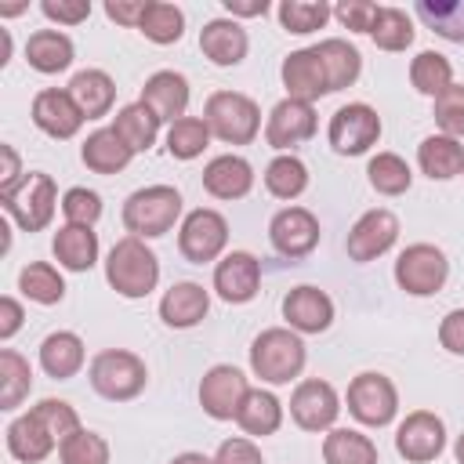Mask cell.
Instances as JSON below:
<instances>
[{
  "label": "cell",
  "mask_w": 464,
  "mask_h": 464,
  "mask_svg": "<svg viewBox=\"0 0 464 464\" xmlns=\"http://www.w3.org/2000/svg\"><path fill=\"white\" fill-rule=\"evenodd\" d=\"M105 279L120 297H145L160 283V261L138 236H123L112 243L105 261Z\"/></svg>",
  "instance_id": "6da1fadb"
},
{
  "label": "cell",
  "mask_w": 464,
  "mask_h": 464,
  "mask_svg": "<svg viewBox=\"0 0 464 464\" xmlns=\"http://www.w3.org/2000/svg\"><path fill=\"white\" fill-rule=\"evenodd\" d=\"M304 341L290 326L261 330L250 344V370L268 384H290L304 370Z\"/></svg>",
  "instance_id": "7a4b0ae2"
},
{
  "label": "cell",
  "mask_w": 464,
  "mask_h": 464,
  "mask_svg": "<svg viewBox=\"0 0 464 464\" xmlns=\"http://www.w3.org/2000/svg\"><path fill=\"white\" fill-rule=\"evenodd\" d=\"M181 214V192L174 185H145L127 196L123 203V225L138 239H156L174 228Z\"/></svg>",
  "instance_id": "3957f363"
},
{
  "label": "cell",
  "mask_w": 464,
  "mask_h": 464,
  "mask_svg": "<svg viewBox=\"0 0 464 464\" xmlns=\"http://www.w3.org/2000/svg\"><path fill=\"white\" fill-rule=\"evenodd\" d=\"M203 123L225 145H250L261 130V109L239 91H214L203 105Z\"/></svg>",
  "instance_id": "277c9868"
},
{
  "label": "cell",
  "mask_w": 464,
  "mask_h": 464,
  "mask_svg": "<svg viewBox=\"0 0 464 464\" xmlns=\"http://www.w3.org/2000/svg\"><path fill=\"white\" fill-rule=\"evenodd\" d=\"M145 381H149L145 362L127 348H105L91 359V388L102 399L127 402L145 388Z\"/></svg>",
  "instance_id": "5b68a950"
},
{
  "label": "cell",
  "mask_w": 464,
  "mask_h": 464,
  "mask_svg": "<svg viewBox=\"0 0 464 464\" xmlns=\"http://www.w3.org/2000/svg\"><path fill=\"white\" fill-rule=\"evenodd\" d=\"M4 210L18 221L22 232H40L51 225L54 218V207H58V188H54V178L44 174V170H29L22 178V185L7 196H0Z\"/></svg>",
  "instance_id": "8992f818"
},
{
  "label": "cell",
  "mask_w": 464,
  "mask_h": 464,
  "mask_svg": "<svg viewBox=\"0 0 464 464\" xmlns=\"http://www.w3.org/2000/svg\"><path fill=\"white\" fill-rule=\"evenodd\" d=\"M450 261L435 243H413L395 261V283L413 297H431L446 286Z\"/></svg>",
  "instance_id": "52a82bcc"
},
{
  "label": "cell",
  "mask_w": 464,
  "mask_h": 464,
  "mask_svg": "<svg viewBox=\"0 0 464 464\" xmlns=\"http://www.w3.org/2000/svg\"><path fill=\"white\" fill-rule=\"evenodd\" d=\"M348 413L366 428H384L399 413V392L384 373H359L348 384Z\"/></svg>",
  "instance_id": "ba28073f"
},
{
  "label": "cell",
  "mask_w": 464,
  "mask_h": 464,
  "mask_svg": "<svg viewBox=\"0 0 464 464\" xmlns=\"http://www.w3.org/2000/svg\"><path fill=\"white\" fill-rule=\"evenodd\" d=\"M228 243V221L225 214L210 210V207H196L185 214L181 228H178V250L185 261L192 265H207L214 261Z\"/></svg>",
  "instance_id": "9c48e42d"
},
{
  "label": "cell",
  "mask_w": 464,
  "mask_h": 464,
  "mask_svg": "<svg viewBox=\"0 0 464 464\" xmlns=\"http://www.w3.org/2000/svg\"><path fill=\"white\" fill-rule=\"evenodd\" d=\"M326 138H330L334 152H341V156H362L381 138V116L366 102H348V105H341L330 116Z\"/></svg>",
  "instance_id": "30bf717a"
},
{
  "label": "cell",
  "mask_w": 464,
  "mask_h": 464,
  "mask_svg": "<svg viewBox=\"0 0 464 464\" xmlns=\"http://www.w3.org/2000/svg\"><path fill=\"white\" fill-rule=\"evenodd\" d=\"M246 392H250V384H246L243 370H236L228 362H218L199 381V406L214 420H236Z\"/></svg>",
  "instance_id": "8fae6325"
},
{
  "label": "cell",
  "mask_w": 464,
  "mask_h": 464,
  "mask_svg": "<svg viewBox=\"0 0 464 464\" xmlns=\"http://www.w3.org/2000/svg\"><path fill=\"white\" fill-rule=\"evenodd\" d=\"M399 239V218L388 210V207H373L366 210L352 228H348V239H344V250L352 261L366 265L381 254H388Z\"/></svg>",
  "instance_id": "7c38bea8"
},
{
  "label": "cell",
  "mask_w": 464,
  "mask_h": 464,
  "mask_svg": "<svg viewBox=\"0 0 464 464\" xmlns=\"http://www.w3.org/2000/svg\"><path fill=\"white\" fill-rule=\"evenodd\" d=\"M337 413H341V399H337V392H334L330 381L308 377L290 395V417L304 431H330L334 420H337Z\"/></svg>",
  "instance_id": "4fadbf2b"
},
{
  "label": "cell",
  "mask_w": 464,
  "mask_h": 464,
  "mask_svg": "<svg viewBox=\"0 0 464 464\" xmlns=\"http://www.w3.org/2000/svg\"><path fill=\"white\" fill-rule=\"evenodd\" d=\"M395 450L410 464H428L446 450V424L431 410H413L395 431Z\"/></svg>",
  "instance_id": "5bb4252c"
},
{
  "label": "cell",
  "mask_w": 464,
  "mask_h": 464,
  "mask_svg": "<svg viewBox=\"0 0 464 464\" xmlns=\"http://www.w3.org/2000/svg\"><path fill=\"white\" fill-rule=\"evenodd\" d=\"M268 239H272V246H276L283 257H290V261L308 257V254L315 250V243H319V221H315V214L304 210V207H283V210L272 218V225H268Z\"/></svg>",
  "instance_id": "9a60e30c"
},
{
  "label": "cell",
  "mask_w": 464,
  "mask_h": 464,
  "mask_svg": "<svg viewBox=\"0 0 464 464\" xmlns=\"http://www.w3.org/2000/svg\"><path fill=\"white\" fill-rule=\"evenodd\" d=\"M83 109L76 105V98L69 94V87L62 91V87H44L36 98H33V123L44 130V134H51V138H58V141H65V138H72L80 127H83Z\"/></svg>",
  "instance_id": "2e32d148"
},
{
  "label": "cell",
  "mask_w": 464,
  "mask_h": 464,
  "mask_svg": "<svg viewBox=\"0 0 464 464\" xmlns=\"http://www.w3.org/2000/svg\"><path fill=\"white\" fill-rule=\"evenodd\" d=\"M315 109L308 102H294V98H283L272 112H268V123H265V141L279 152L294 149V145H304L312 134H315Z\"/></svg>",
  "instance_id": "e0dca14e"
},
{
  "label": "cell",
  "mask_w": 464,
  "mask_h": 464,
  "mask_svg": "<svg viewBox=\"0 0 464 464\" xmlns=\"http://www.w3.org/2000/svg\"><path fill=\"white\" fill-rule=\"evenodd\" d=\"M257 286H261V261L254 254L232 250V254H225L218 261V268H214V290H218L221 301L246 304V301H254Z\"/></svg>",
  "instance_id": "ac0fdd59"
},
{
  "label": "cell",
  "mask_w": 464,
  "mask_h": 464,
  "mask_svg": "<svg viewBox=\"0 0 464 464\" xmlns=\"http://www.w3.org/2000/svg\"><path fill=\"white\" fill-rule=\"evenodd\" d=\"M283 87H286V98L294 102H315L323 94H330V83H326V69L315 54V47H301V51H290L283 58Z\"/></svg>",
  "instance_id": "d6986e66"
},
{
  "label": "cell",
  "mask_w": 464,
  "mask_h": 464,
  "mask_svg": "<svg viewBox=\"0 0 464 464\" xmlns=\"http://www.w3.org/2000/svg\"><path fill=\"white\" fill-rule=\"evenodd\" d=\"M283 319L297 334H323L334 323V301L319 286H294L283 297Z\"/></svg>",
  "instance_id": "ffe728a7"
},
{
  "label": "cell",
  "mask_w": 464,
  "mask_h": 464,
  "mask_svg": "<svg viewBox=\"0 0 464 464\" xmlns=\"http://www.w3.org/2000/svg\"><path fill=\"white\" fill-rule=\"evenodd\" d=\"M138 102L149 105L160 123H178L185 116V109H188V80L181 72H174V69H160V72H152L145 80Z\"/></svg>",
  "instance_id": "44dd1931"
},
{
  "label": "cell",
  "mask_w": 464,
  "mask_h": 464,
  "mask_svg": "<svg viewBox=\"0 0 464 464\" xmlns=\"http://www.w3.org/2000/svg\"><path fill=\"white\" fill-rule=\"evenodd\" d=\"M250 36L236 18H214L199 29V51L214 62V65H239L246 58Z\"/></svg>",
  "instance_id": "7402d4cb"
},
{
  "label": "cell",
  "mask_w": 464,
  "mask_h": 464,
  "mask_svg": "<svg viewBox=\"0 0 464 464\" xmlns=\"http://www.w3.org/2000/svg\"><path fill=\"white\" fill-rule=\"evenodd\" d=\"M203 188L214 199H243L254 188V167L243 156H236V152L214 156L203 167Z\"/></svg>",
  "instance_id": "603a6c76"
},
{
  "label": "cell",
  "mask_w": 464,
  "mask_h": 464,
  "mask_svg": "<svg viewBox=\"0 0 464 464\" xmlns=\"http://www.w3.org/2000/svg\"><path fill=\"white\" fill-rule=\"evenodd\" d=\"M210 312V294L199 283H174L160 301V319L174 330L196 326Z\"/></svg>",
  "instance_id": "cb8c5ba5"
},
{
  "label": "cell",
  "mask_w": 464,
  "mask_h": 464,
  "mask_svg": "<svg viewBox=\"0 0 464 464\" xmlns=\"http://www.w3.org/2000/svg\"><path fill=\"white\" fill-rule=\"evenodd\" d=\"M87 352H83V341L72 334V330H54L40 341V366L47 377L54 381H69L80 373Z\"/></svg>",
  "instance_id": "d4e9b609"
},
{
  "label": "cell",
  "mask_w": 464,
  "mask_h": 464,
  "mask_svg": "<svg viewBox=\"0 0 464 464\" xmlns=\"http://www.w3.org/2000/svg\"><path fill=\"white\" fill-rule=\"evenodd\" d=\"M51 250L62 268L69 272H87L98 261V232L87 225H62L51 239Z\"/></svg>",
  "instance_id": "484cf974"
},
{
  "label": "cell",
  "mask_w": 464,
  "mask_h": 464,
  "mask_svg": "<svg viewBox=\"0 0 464 464\" xmlns=\"http://www.w3.org/2000/svg\"><path fill=\"white\" fill-rule=\"evenodd\" d=\"M417 163L431 181H450L464 174V145L446 134H428L417 145Z\"/></svg>",
  "instance_id": "4316f807"
},
{
  "label": "cell",
  "mask_w": 464,
  "mask_h": 464,
  "mask_svg": "<svg viewBox=\"0 0 464 464\" xmlns=\"http://www.w3.org/2000/svg\"><path fill=\"white\" fill-rule=\"evenodd\" d=\"M69 94L76 98V105L83 109L87 120H98V116H109V109L116 102V83L105 69H80L69 80Z\"/></svg>",
  "instance_id": "83f0119b"
},
{
  "label": "cell",
  "mask_w": 464,
  "mask_h": 464,
  "mask_svg": "<svg viewBox=\"0 0 464 464\" xmlns=\"http://www.w3.org/2000/svg\"><path fill=\"white\" fill-rule=\"evenodd\" d=\"M54 446H58V442H54V435L40 424V417H36L33 410H29V413H22V417H14V420H11V428H7V450H11V457H14V460L36 464V460H44Z\"/></svg>",
  "instance_id": "f1b7e54d"
},
{
  "label": "cell",
  "mask_w": 464,
  "mask_h": 464,
  "mask_svg": "<svg viewBox=\"0 0 464 464\" xmlns=\"http://www.w3.org/2000/svg\"><path fill=\"white\" fill-rule=\"evenodd\" d=\"M80 160L94 174H116V170H123L134 160V152L123 145V138L112 127H102V130L87 134V141L80 149Z\"/></svg>",
  "instance_id": "f546056e"
},
{
  "label": "cell",
  "mask_w": 464,
  "mask_h": 464,
  "mask_svg": "<svg viewBox=\"0 0 464 464\" xmlns=\"http://www.w3.org/2000/svg\"><path fill=\"white\" fill-rule=\"evenodd\" d=\"M25 62L44 76L62 72V69L72 65V40L58 29H36L25 40Z\"/></svg>",
  "instance_id": "4dcf8cb0"
},
{
  "label": "cell",
  "mask_w": 464,
  "mask_h": 464,
  "mask_svg": "<svg viewBox=\"0 0 464 464\" xmlns=\"http://www.w3.org/2000/svg\"><path fill=\"white\" fill-rule=\"evenodd\" d=\"M315 54H319V62H323V69H326V83H330V91H344V87H352V83L359 80V72H362V58H359V51H355L348 40H341V36L319 40V44H315Z\"/></svg>",
  "instance_id": "1f68e13d"
},
{
  "label": "cell",
  "mask_w": 464,
  "mask_h": 464,
  "mask_svg": "<svg viewBox=\"0 0 464 464\" xmlns=\"http://www.w3.org/2000/svg\"><path fill=\"white\" fill-rule=\"evenodd\" d=\"M236 424L246 435H257V439L276 435L279 424H283V402L272 392H265V388H250L243 406H239V413H236Z\"/></svg>",
  "instance_id": "d6a6232c"
},
{
  "label": "cell",
  "mask_w": 464,
  "mask_h": 464,
  "mask_svg": "<svg viewBox=\"0 0 464 464\" xmlns=\"http://www.w3.org/2000/svg\"><path fill=\"white\" fill-rule=\"evenodd\" d=\"M112 130L123 138V145H127L130 152H149L152 141H156V134H160V120H156V112H152L149 105L130 102V105H123V109L116 112Z\"/></svg>",
  "instance_id": "836d02e7"
},
{
  "label": "cell",
  "mask_w": 464,
  "mask_h": 464,
  "mask_svg": "<svg viewBox=\"0 0 464 464\" xmlns=\"http://www.w3.org/2000/svg\"><path fill=\"white\" fill-rule=\"evenodd\" d=\"M326 464H377V446L370 435L355 428H330L323 439Z\"/></svg>",
  "instance_id": "e575fe53"
},
{
  "label": "cell",
  "mask_w": 464,
  "mask_h": 464,
  "mask_svg": "<svg viewBox=\"0 0 464 464\" xmlns=\"http://www.w3.org/2000/svg\"><path fill=\"white\" fill-rule=\"evenodd\" d=\"M413 11L435 36L464 44V0H417Z\"/></svg>",
  "instance_id": "d590c367"
},
{
  "label": "cell",
  "mask_w": 464,
  "mask_h": 464,
  "mask_svg": "<svg viewBox=\"0 0 464 464\" xmlns=\"http://www.w3.org/2000/svg\"><path fill=\"white\" fill-rule=\"evenodd\" d=\"M138 29H141V36L152 40V44H174V40H181V33H185V11L174 7V4H167V0H149V4H145V14H141V22H138Z\"/></svg>",
  "instance_id": "8d00e7d4"
},
{
  "label": "cell",
  "mask_w": 464,
  "mask_h": 464,
  "mask_svg": "<svg viewBox=\"0 0 464 464\" xmlns=\"http://www.w3.org/2000/svg\"><path fill=\"white\" fill-rule=\"evenodd\" d=\"M265 188H268L276 199H297V196L308 188V167H304L297 156L283 152V156H276V160L265 167Z\"/></svg>",
  "instance_id": "74e56055"
},
{
  "label": "cell",
  "mask_w": 464,
  "mask_h": 464,
  "mask_svg": "<svg viewBox=\"0 0 464 464\" xmlns=\"http://www.w3.org/2000/svg\"><path fill=\"white\" fill-rule=\"evenodd\" d=\"M18 290H22L29 301H36V304H58V301L65 297V279L58 276L54 265L33 261V265H25V268L18 272Z\"/></svg>",
  "instance_id": "f35d334b"
},
{
  "label": "cell",
  "mask_w": 464,
  "mask_h": 464,
  "mask_svg": "<svg viewBox=\"0 0 464 464\" xmlns=\"http://www.w3.org/2000/svg\"><path fill=\"white\" fill-rule=\"evenodd\" d=\"M410 83H413L420 94L439 98V94L453 83V65H450V58L439 54V51H420V54L410 62Z\"/></svg>",
  "instance_id": "ab89813d"
},
{
  "label": "cell",
  "mask_w": 464,
  "mask_h": 464,
  "mask_svg": "<svg viewBox=\"0 0 464 464\" xmlns=\"http://www.w3.org/2000/svg\"><path fill=\"white\" fill-rule=\"evenodd\" d=\"M33 388V370L29 359H22L18 352L4 348L0 352V410H14L22 406V399Z\"/></svg>",
  "instance_id": "60d3db41"
},
{
  "label": "cell",
  "mask_w": 464,
  "mask_h": 464,
  "mask_svg": "<svg viewBox=\"0 0 464 464\" xmlns=\"http://www.w3.org/2000/svg\"><path fill=\"white\" fill-rule=\"evenodd\" d=\"M366 178H370V185H373L381 196H402V192L410 188V181H413V170H410V163H406L402 156H395V152H377V156L370 160V167H366Z\"/></svg>",
  "instance_id": "b9f144b4"
},
{
  "label": "cell",
  "mask_w": 464,
  "mask_h": 464,
  "mask_svg": "<svg viewBox=\"0 0 464 464\" xmlns=\"http://www.w3.org/2000/svg\"><path fill=\"white\" fill-rule=\"evenodd\" d=\"M370 40L381 47V51H406L413 44V22L402 7H381L377 11V22L370 29Z\"/></svg>",
  "instance_id": "7bdbcfd3"
},
{
  "label": "cell",
  "mask_w": 464,
  "mask_h": 464,
  "mask_svg": "<svg viewBox=\"0 0 464 464\" xmlns=\"http://www.w3.org/2000/svg\"><path fill=\"white\" fill-rule=\"evenodd\" d=\"M207 141H210V127L199 116H181L167 130V152L174 160H196L207 149Z\"/></svg>",
  "instance_id": "ee69618b"
},
{
  "label": "cell",
  "mask_w": 464,
  "mask_h": 464,
  "mask_svg": "<svg viewBox=\"0 0 464 464\" xmlns=\"http://www.w3.org/2000/svg\"><path fill=\"white\" fill-rule=\"evenodd\" d=\"M334 14V7L330 4H315V0H283L279 4V22H283V29L286 33H297V36H304V33H315V29H323V22Z\"/></svg>",
  "instance_id": "f6af8a7d"
},
{
  "label": "cell",
  "mask_w": 464,
  "mask_h": 464,
  "mask_svg": "<svg viewBox=\"0 0 464 464\" xmlns=\"http://www.w3.org/2000/svg\"><path fill=\"white\" fill-rule=\"evenodd\" d=\"M58 460L62 464H109V442L98 431L80 428L58 446Z\"/></svg>",
  "instance_id": "bcb514c9"
},
{
  "label": "cell",
  "mask_w": 464,
  "mask_h": 464,
  "mask_svg": "<svg viewBox=\"0 0 464 464\" xmlns=\"http://www.w3.org/2000/svg\"><path fill=\"white\" fill-rule=\"evenodd\" d=\"M33 413H36L40 424L54 435L58 446H62L72 431H80V417H76V410H72L69 402H62V399H40V402L33 406Z\"/></svg>",
  "instance_id": "7dc6e473"
},
{
  "label": "cell",
  "mask_w": 464,
  "mask_h": 464,
  "mask_svg": "<svg viewBox=\"0 0 464 464\" xmlns=\"http://www.w3.org/2000/svg\"><path fill=\"white\" fill-rule=\"evenodd\" d=\"M435 123L446 138H464V83H450L435 98Z\"/></svg>",
  "instance_id": "c3c4849f"
},
{
  "label": "cell",
  "mask_w": 464,
  "mask_h": 464,
  "mask_svg": "<svg viewBox=\"0 0 464 464\" xmlns=\"http://www.w3.org/2000/svg\"><path fill=\"white\" fill-rule=\"evenodd\" d=\"M62 214H65V225L94 228V221L102 218V196L91 192V188H69L62 196Z\"/></svg>",
  "instance_id": "681fc988"
},
{
  "label": "cell",
  "mask_w": 464,
  "mask_h": 464,
  "mask_svg": "<svg viewBox=\"0 0 464 464\" xmlns=\"http://www.w3.org/2000/svg\"><path fill=\"white\" fill-rule=\"evenodd\" d=\"M377 11H381V7L370 4V0H344V4L334 7L337 22H341L344 29H352V33H370L373 22H377Z\"/></svg>",
  "instance_id": "f907efd6"
},
{
  "label": "cell",
  "mask_w": 464,
  "mask_h": 464,
  "mask_svg": "<svg viewBox=\"0 0 464 464\" xmlns=\"http://www.w3.org/2000/svg\"><path fill=\"white\" fill-rule=\"evenodd\" d=\"M214 464H265V457H261V450H257L250 439L236 435V439H225V442L218 446Z\"/></svg>",
  "instance_id": "816d5d0a"
},
{
  "label": "cell",
  "mask_w": 464,
  "mask_h": 464,
  "mask_svg": "<svg viewBox=\"0 0 464 464\" xmlns=\"http://www.w3.org/2000/svg\"><path fill=\"white\" fill-rule=\"evenodd\" d=\"M40 11L58 25H80L83 18H91V0H44Z\"/></svg>",
  "instance_id": "f5cc1de1"
},
{
  "label": "cell",
  "mask_w": 464,
  "mask_h": 464,
  "mask_svg": "<svg viewBox=\"0 0 464 464\" xmlns=\"http://www.w3.org/2000/svg\"><path fill=\"white\" fill-rule=\"evenodd\" d=\"M439 344L450 355H464V308H453L439 323Z\"/></svg>",
  "instance_id": "db71d44e"
},
{
  "label": "cell",
  "mask_w": 464,
  "mask_h": 464,
  "mask_svg": "<svg viewBox=\"0 0 464 464\" xmlns=\"http://www.w3.org/2000/svg\"><path fill=\"white\" fill-rule=\"evenodd\" d=\"M0 160H4V170H0V196H7V192H14L18 185H22V163H18V152H14V145H0Z\"/></svg>",
  "instance_id": "11a10c76"
},
{
  "label": "cell",
  "mask_w": 464,
  "mask_h": 464,
  "mask_svg": "<svg viewBox=\"0 0 464 464\" xmlns=\"http://www.w3.org/2000/svg\"><path fill=\"white\" fill-rule=\"evenodd\" d=\"M145 4H149V0H109V4H105V14H109L112 22H120V25H134V29H138V22H141V14H145Z\"/></svg>",
  "instance_id": "9f6ffc18"
},
{
  "label": "cell",
  "mask_w": 464,
  "mask_h": 464,
  "mask_svg": "<svg viewBox=\"0 0 464 464\" xmlns=\"http://www.w3.org/2000/svg\"><path fill=\"white\" fill-rule=\"evenodd\" d=\"M22 319H25L22 304L14 297H0V341H11L22 330Z\"/></svg>",
  "instance_id": "6f0895ef"
},
{
  "label": "cell",
  "mask_w": 464,
  "mask_h": 464,
  "mask_svg": "<svg viewBox=\"0 0 464 464\" xmlns=\"http://www.w3.org/2000/svg\"><path fill=\"white\" fill-rule=\"evenodd\" d=\"M225 11L232 18H257L268 11V0H225Z\"/></svg>",
  "instance_id": "680465c9"
},
{
  "label": "cell",
  "mask_w": 464,
  "mask_h": 464,
  "mask_svg": "<svg viewBox=\"0 0 464 464\" xmlns=\"http://www.w3.org/2000/svg\"><path fill=\"white\" fill-rule=\"evenodd\" d=\"M170 464H214L210 457H203V453H178Z\"/></svg>",
  "instance_id": "91938a15"
},
{
  "label": "cell",
  "mask_w": 464,
  "mask_h": 464,
  "mask_svg": "<svg viewBox=\"0 0 464 464\" xmlns=\"http://www.w3.org/2000/svg\"><path fill=\"white\" fill-rule=\"evenodd\" d=\"M7 54H11V33H7V29H0V65L7 62Z\"/></svg>",
  "instance_id": "94428289"
},
{
  "label": "cell",
  "mask_w": 464,
  "mask_h": 464,
  "mask_svg": "<svg viewBox=\"0 0 464 464\" xmlns=\"http://www.w3.org/2000/svg\"><path fill=\"white\" fill-rule=\"evenodd\" d=\"M453 457H457V464H464V431H460L457 442H453Z\"/></svg>",
  "instance_id": "6125c7cd"
}]
</instances>
